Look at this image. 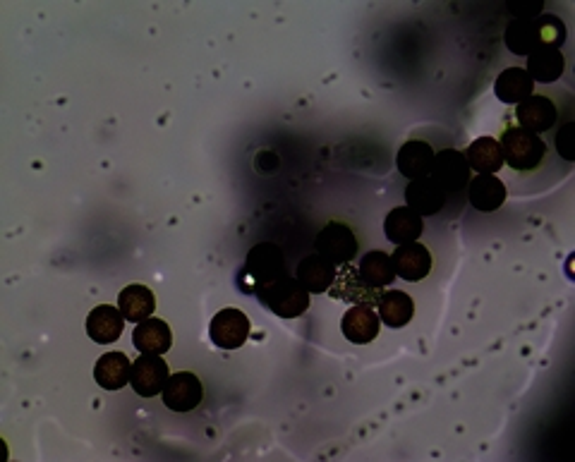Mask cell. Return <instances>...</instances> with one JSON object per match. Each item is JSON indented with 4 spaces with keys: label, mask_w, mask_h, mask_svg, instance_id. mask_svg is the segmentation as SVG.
Returning <instances> with one entry per match:
<instances>
[{
    "label": "cell",
    "mask_w": 575,
    "mask_h": 462,
    "mask_svg": "<svg viewBox=\"0 0 575 462\" xmlns=\"http://www.w3.org/2000/svg\"><path fill=\"white\" fill-rule=\"evenodd\" d=\"M566 41V24L556 15H540L537 20H511L504 32V44L513 56H530L537 48H561Z\"/></svg>",
    "instance_id": "6da1fadb"
},
{
    "label": "cell",
    "mask_w": 575,
    "mask_h": 462,
    "mask_svg": "<svg viewBox=\"0 0 575 462\" xmlns=\"http://www.w3.org/2000/svg\"><path fill=\"white\" fill-rule=\"evenodd\" d=\"M288 276L286 254L274 242H259L247 252L245 264H242L238 285L245 295H254L264 285L276 283L278 278Z\"/></svg>",
    "instance_id": "7a4b0ae2"
},
{
    "label": "cell",
    "mask_w": 575,
    "mask_h": 462,
    "mask_svg": "<svg viewBox=\"0 0 575 462\" xmlns=\"http://www.w3.org/2000/svg\"><path fill=\"white\" fill-rule=\"evenodd\" d=\"M501 151H504V163L520 173H532L547 158V144L535 132L523 130L513 120H508L504 132L499 137Z\"/></svg>",
    "instance_id": "3957f363"
},
{
    "label": "cell",
    "mask_w": 575,
    "mask_h": 462,
    "mask_svg": "<svg viewBox=\"0 0 575 462\" xmlns=\"http://www.w3.org/2000/svg\"><path fill=\"white\" fill-rule=\"evenodd\" d=\"M254 297L259 300V305L269 309L271 314L281 316V319H298L310 309V293L305 290L298 278L283 276L276 283L264 285L259 288Z\"/></svg>",
    "instance_id": "277c9868"
},
{
    "label": "cell",
    "mask_w": 575,
    "mask_h": 462,
    "mask_svg": "<svg viewBox=\"0 0 575 462\" xmlns=\"http://www.w3.org/2000/svg\"><path fill=\"white\" fill-rule=\"evenodd\" d=\"M314 249L317 254H322L324 259H329L334 266L350 264L360 252V242L353 233V228L343 221H329L326 226L319 230L317 240H314Z\"/></svg>",
    "instance_id": "5b68a950"
},
{
    "label": "cell",
    "mask_w": 575,
    "mask_h": 462,
    "mask_svg": "<svg viewBox=\"0 0 575 462\" xmlns=\"http://www.w3.org/2000/svg\"><path fill=\"white\" fill-rule=\"evenodd\" d=\"M446 194H463L472 180V170L465 154L458 149H441L434 154L432 175H429Z\"/></svg>",
    "instance_id": "8992f818"
},
{
    "label": "cell",
    "mask_w": 575,
    "mask_h": 462,
    "mask_svg": "<svg viewBox=\"0 0 575 462\" xmlns=\"http://www.w3.org/2000/svg\"><path fill=\"white\" fill-rule=\"evenodd\" d=\"M559 115V106H556L552 96L532 94L516 106L513 123L523 127V130L535 132V135H544V132H552L559 125Z\"/></svg>",
    "instance_id": "52a82bcc"
},
{
    "label": "cell",
    "mask_w": 575,
    "mask_h": 462,
    "mask_svg": "<svg viewBox=\"0 0 575 462\" xmlns=\"http://www.w3.org/2000/svg\"><path fill=\"white\" fill-rule=\"evenodd\" d=\"M250 328V316L235 307H226L211 319L209 338L216 348L238 350L245 345V340L250 338Z\"/></svg>",
    "instance_id": "ba28073f"
},
{
    "label": "cell",
    "mask_w": 575,
    "mask_h": 462,
    "mask_svg": "<svg viewBox=\"0 0 575 462\" xmlns=\"http://www.w3.org/2000/svg\"><path fill=\"white\" fill-rule=\"evenodd\" d=\"M163 405L173 412H192L204 398V386L197 374L178 372L168 376V384L163 386Z\"/></svg>",
    "instance_id": "9c48e42d"
},
{
    "label": "cell",
    "mask_w": 575,
    "mask_h": 462,
    "mask_svg": "<svg viewBox=\"0 0 575 462\" xmlns=\"http://www.w3.org/2000/svg\"><path fill=\"white\" fill-rule=\"evenodd\" d=\"M168 364L163 362L161 355H142L132 362L130 386L135 388L139 398H154L168 384Z\"/></svg>",
    "instance_id": "30bf717a"
},
{
    "label": "cell",
    "mask_w": 575,
    "mask_h": 462,
    "mask_svg": "<svg viewBox=\"0 0 575 462\" xmlns=\"http://www.w3.org/2000/svg\"><path fill=\"white\" fill-rule=\"evenodd\" d=\"M393 269L396 276L408 283L425 281L432 271V252L422 245V242H408V245H398L396 252L391 254Z\"/></svg>",
    "instance_id": "8fae6325"
},
{
    "label": "cell",
    "mask_w": 575,
    "mask_h": 462,
    "mask_svg": "<svg viewBox=\"0 0 575 462\" xmlns=\"http://www.w3.org/2000/svg\"><path fill=\"white\" fill-rule=\"evenodd\" d=\"M405 202L408 209H413L415 214L422 218L437 216L446 209L449 204V194H446L432 178H417L410 180L405 187Z\"/></svg>",
    "instance_id": "7c38bea8"
},
{
    "label": "cell",
    "mask_w": 575,
    "mask_h": 462,
    "mask_svg": "<svg viewBox=\"0 0 575 462\" xmlns=\"http://www.w3.org/2000/svg\"><path fill=\"white\" fill-rule=\"evenodd\" d=\"M336 276H338L336 266L317 252L307 254V257L298 264V271H295V278L305 285V290L310 295L329 293V290L334 288Z\"/></svg>",
    "instance_id": "4fadbf2b"
},
{
    "label": "cell",
    "mask_w": 575,
    "mask_h": 462,
    "mask_svg": "<svg viewBox=\"0 0 575 462\" xmlns=\"http://www.w3.org/2000/svg\"><path fill=\"white\" fill-rule=\"evenodd\" d=\"M341 331L343 336L355 345H367L379 336L381 331V319L374 312V307L369 305H353L341 319Z\"/></svg>",
    "instance_id": "5bb4252c"
},
{
    "label": "cell",
    "mask_w": 575,
    "mask_h": 462,
    "mask_svg": "<svg viewBox=\"0 0 575 462\" xmlns=\"http://www.w3.org/2000/svg\"><path fill=\"white\" fill-rule=\"evenodd\" d=\"M132 345H135L142 355H166V352L173 348V333L166 321L149 316V319L135 324Z\"/></svg>",
    "instance_id": "9a60e30c"
},
{
    "label": "cell",
    "mask_w": 575,
    "mask_h": 462,
    "mask_svg": "<svg viewBox=\"0 0 575 462\" xmlns=\"http://www.w3.org/2000/svg\"><path fill=\"white\" fill-rule=\"evenodd\" d=\"M434 154H437V151L429 147L427 142H422V139H408V142L398 149L396 166L408 180L429 178L434 166Z\"/></svg>",
    "instance_id": "2e32d148"
},
{
    "label": "cell",
    "mask_w": 575,
    "mask_h": 462,
    "mask_svg": "<svg viewBox=\"0 0 575 462\" xmlns=\"http://www.w3.org/2000/svg\"><path fill=\"white\" fill-rule=\"evenodd\" d=\"M125 328V316L113 305L94 307L87 316V336L99 345H111L120 340Z\"/></svg>",
    "instance_id": "e0dca14e"
},
{
    "label": "cell",
    "mask_w": 575,
    "mask_h": 462,
    "mask_svg": "<svg viewBox=\"0 0 575 462\" xmlns=\"http://www.w3.org/2000/svg\"><path fill=\"white\" fill-rule=\"evenodd\" d=\"M329 293L331 297H336V300L353 302V305L377 307V300H379L377 290L369 288V285L360 278L357 269H353L350 264H343V269L338 271V276H336L334 288H331Z\"/></svg>",
    "instance_id": "ac0fdd59"
},
{
    "label": "cell",
    "mask_w": 575,
    "mask_h": 462,
    "mask_svg": "<svg viewBox=\"0 0 575 462\" xmlns=\"http://www.w3.org/2000/svg\"><path fill=\"white\" fill-rule=\"evenodd\" d=\"M465 194H468L472 209H477L480 214H492V211L501 209L508 197L506 185L496 175H475Z\"/></svg>",
    "instance_id": "d6986e66"
},
{
    "label": "cell",
    "mask_w": 575,
    "mask_h": 462,
    "mask_svg": "<svg viewBox=\"0 0 575 462\" xmlns=\"http://www.w3.org/2000/svg\"><path fill=\"white\" fill-rule=\"evenodd\" d=\"M384 233L393 245H408V242H417V237L425 233V218L415 214L408 206H396L386 214Z\"/></svg>",
    "instance_id": "ffe728a7"
},
{
    "label": "cell",
    "mask_w": 575,
    "mask_h": 462,
    "mask_svg": "<svg viewBox=\"0 0 575 462\" xmlns=\"http://www.w3.org/2000/svg\"><path fill=\"white\" fill-rule=\"evenodd\" d=\"M132 374V362L125 352H106L96 360L94 367V379L96 386H101L104 391H120L130 384Z\"/></svg>",
    "instance_id": "44dd1931"
},
{
    "label": "cell",
    "mask_w": 575,
    "mask_h": 462,
    "mask_svg": "<svg viewBox=\"0 0 575 462\" xmlns=\"http://www.w3.org/2000/svg\"><path fill=\"white\" fill-rule=\"evenodd\" d=\"M463 154L470 170L480 175H496L506 166L504 151H501V144L496 137H477Z\"/></svg>",
    "instance_id": "7402d4cb"
},
{
    "label": "cell",
    "mask_w": 575,
    "mask_h": 462,
    "mask_svg": "<svg viewBox=\"0 0 575 462\" xmlns=\"http://www.w3.org/2000/svg\"><path fill=\"white\" fill-rule=\"evenodd\" d=\"M566 70V56L561 53V48L554 46H542L535 53L528 56V72L530 79L535 84H554L556 79H561Z\"/></svg>",
    "instance_id": "603a6c76"
},
{
    "label": "cell",
    "mask_w": 575,
    "mask_h": 462,
    "mask_svg": "<svg viewBox=\"0 0 575 462\" xmlns=\"http://www.w3.org/2000/svg\"><path fill=\"white\" fill-rule=\"evenodd\" d=\"M494 94L499 101L518 106V103H523L528 96L535 94V82H532L523 68H506L496 77Z\"/></svg>",
    "instance_id": "cb8c5ba5"
},
{
    "label": "cell",
    "mask_w": 575,
    "mask_h": 462,
    "mask_svg": "<svg viewBox=\"0 0 575 462\" xmlns=\"http://www.w3.org/2000/svg\"><path fill=\"white\" fill-rule=\"evenodd\" d=\"M379 319L384 321L386 328H403L410 324L415 314V302L413 297L403 290H386L384 295H379L377 300Z\"/></svg>",
    "instance_id": "d4e9b609"
},
{
    "label": "cell",
    "mask_w": 575,
    "mask_h": 462,
    "mask_svg": "<svg viewBox=\"0 0 575 462\" xmlns=\"http://www.w3.org/2000/svg\"><path fill=\"white\" fill-rule=\"evenodd\" d=\"M357 273L365 281L369 288L381 290L386 285H391L396 281V269H393L391 254L384 252V249H372V252H365V257L357 264Z\"/></svg>",
    "instance_id": "484cf974"
},
{
    "label": "cell",
    "mask_w": 575,
    "mask_h": 462,
    "mask_svg": "<svg viewBox=\"0 0 575 462\" xmlns=\"http://www.w3.org/2000/svg\"><path fill=\"white\" fill-rule=\"evenodd\" d=\"M118 309L123 312L125 321H132V324H139V321L149 319L156 309V297L147 285L132 283L127 285L125 290H120L118 295Z\"/></svg>",
    "instance_id": "4316f807"
},
{
    "label": "cell",
    "mask_w": 575,
    "mask_h": 462,
    "mask_svg": "<svg viewBox=\"0 0 575 462\" xmlns=\"http://www.w3.org/2000/svg\"><path fill=\"white\" fill-rule=\"evenodd\" d=\"M554 149L559 151V156L564 158V161L568 163L575 161V123L573 120H566L564 125H556Z\"/></svg>",
    "instance_id": "83f0119b"
},
{
    "label": "cell",
    "mask_w": 575,
    "mask_h": 462,
    "mask_svg": "<svg viewBox=\"0 0 575 462\" xmlns=\"http://www.w3.org/2000/svg\"><path fill=\"white\" fill-rule=\"evenodd\" d=\"M506 10L511 12L513 20H537L542 15L544 3L542 0H518V3H508Z\"/></svg>",
    "instance_id": "f1b7e54d"
}]
</instances>
